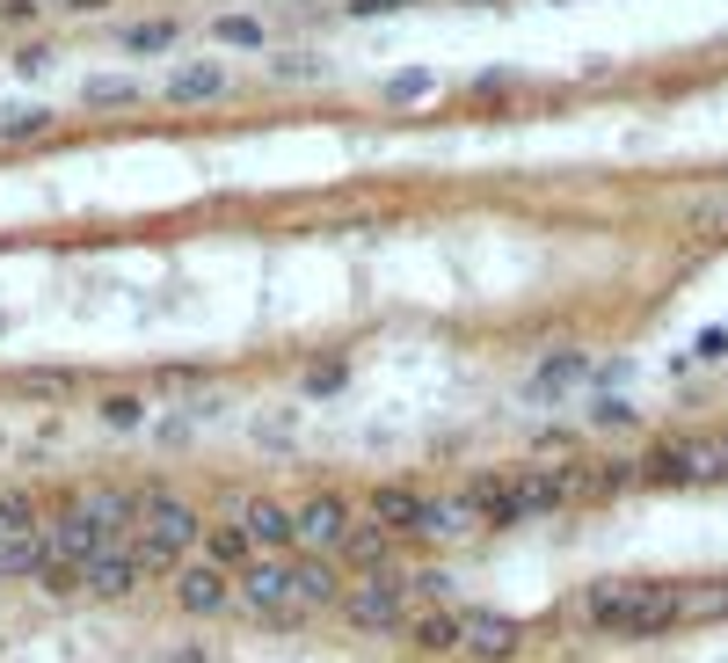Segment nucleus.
I'll return each instance as SVG.
<instances>
[{
	"instance_id": "f257e3e1",
	"label": "nucleus",
	"mask_w": 728,
	"mask_h": 663,
	"mask_svg": "<svg viewBox=\"0 0 728 663\" xmlns=\"http://www.w3.org/2000/svg\"><path fill=\"white\" fill-rule=\"evenodd\" d=\"M576 613L598 627V635H670L678 620L692 613H728V590L706 584V590H685V584H649V576H605L576 598Z\"/></svg>"
},
{
	"instance_id": "f03ea898",
	"label": "nucleus",
	"mask_w": 728,
	"mask_h": 663,
	"mask_svg": "<svg viewBox=\"0 0 728 663\" xmlns=\"http://www.w3.org/2000/svg\"><path fill=\"white\" fill-rule=\"evenodd\" d=\"M241 605H248L255 620L299 627L306 613H328V605H342L336 562H321V554H306V562H285V554H269V562L241 568Z\"/></svg>"
},
{
	"instance_id": "7ed1b4c3",
	"label": "nucleus",
	"mask_w": 728,
	"mask_h": 663,
	"mask_svg": "<svg viewBox=\"0 0 728 663\" xmlns=\"http://www.w3.org/2000/svg\"><path fill=\"white\" fill-rule=\"evenodd\" d=\"M197 540H204V517H197L183 496H146L139 533H131V554H139L146 576H175Z\"/></svg>"
},
{
	"instance_id": "20e7f679",
	"label": "nucleus",
	"mask_w": 728,
	"mask_h": 663,
	"mask_svg": "<svg viewBox=\"0 0 728 663\" xmlns=\"http://www.w3.org/2000/svg\"><path fill=\"white\" fill-rule=\"evenodd\" d=\"M409 598H415V590H409V576L379 568L372 584L342 590V605H336V613L350 620V627H364V635H409V620H415V605H409Z\"/></svg>"
},
{
	"instance_id": "39448f33",
	"label": "nucleus",
	"mask_w": 728,
	"mask_h": 663,
	"mask_svg": "<svg viewBox=\"0 0 728 663\" xmlns=\"http://www.w3.org/2000/svg\"><path fill=\"white\" fill-rule=\"evenodd\" d=\"M175 605L190 620H218V613H234L241 605V590H234V576L212 562H190V568H175Z\"/></svg>"
},
{
	"instance_id": "423d86ee",
	"label": "nucleus",
	"mask_w": 728,
	"mask_h": 663,
	"mask_svg": "<svg viewBox=\"0 0 728 663\" xmlns=\"http://www.w3.org/2000/svg\"><path fill=\"white\" fill-rule=\"evenodd\" d=\"M73 576H80V590H96V598H131L146 568H139V554H131V540H110L73 568Z\"/></svg>"
},
{
	"instance_id": "0eeeda50",
	"label": "nucleus",
	"mask_w": 728,
	"mask_h": 663,
	"mask_svg": "<svg viewBox=\"0 0 728 663\" xmlns=\"http://www.w3.org/2000/svg\"><path fill=\"white\" fill-rule=\"evenodd\" d=\"M525 649V627L503 613H460V656H481V663H510Z\"/></svg>"
},
{
	"instance_id": "6e6552de",
	"label": "nucleus",
	"mask_w": 728,
	"mask_h": 663,
	"mask_svg": "<svg viewBox=\"0 0 728 663\" xmlns=\"http://www.w3.org/2000/svg\"><path fill=\"white\" fill-rule=\"evenodd\" d=\"M241 533L263 547V554H291V547H299V511L277 503V496H248L241 503Z\"/></svg>"
},
{
	"instance_id": "1a4fd4ad",
	"label": "nucleus",
	"mask_w": 728,
	"mask_h": 663,
	"mask_svg": "<svg viewBox=\"0 0 728 663\" xmlns=\"http://www.w3.org/2000/svg\"><path fill=\"white\" fill-rule=\"evenodd\" d=\"M357 517H350V503L342 496H314L306 511H299V547H314V554H328L336 562V547H342V533H350Z\"/></svg>"
},
{
	"instance_id": "9d476101",
	"label": "nucleus",
	"mask_w": 728,
	"mask_h": 663,
	"mask_svg": "<svg viewBox=\"0 0 728 663\" xmlns=\"http://www.w3.org/2000/svg\"><path fill=\"white\" fill-rule=\"evenodd\" d=\"M474 525H481V503H474L466 489H452V496H423V533H430V540H466Z\"/></svg>"
},
{
	"instance_id": "9b49d317",
	"label": "nucleus",
	"mask_w": 728,
	"mask_h": 663,
	"mask_svg": "<svg viewBox=\"0 0 728 663\" xmlns=\"http://www.w3.org/2000/svg\"><path fill=\"white\" fill-rule=\"evenodd\" d=\"M161 96L168 102H218L226 96V66H218V59H190V66L161 74Z\"/></svg>"
},
{
	"instance_id": "f8f14e48",
	"label": "nucleus",
	"mask_w": 728,
	"mask_h": 663,
	"mask_svg": "<svg viewBox=\"0 0 728 663\" xmlns=\"http://www.w3.org/2000/svg\"><path fill=\"white\" fill-rule=\"evenodd\" d=\"M393 554V533L379 525V517H357L350 533H342V547H336V562H350V568H379Z\"/></svg>"
},
{
	"instance_id": "ddd939ff",
	"label": "nucleus",
	"mask_w": 728,
	"mask_h": 663,
	"mask_svg": "<svg viewBox=\"0 0 728 663\" xmlns=\"http://www.w3.org/2000/svg\"><path fill=\"white\" fill-rule=\"evenodd\" d=\"M372 517L387 525L393 540H401V533H423V496H415L409 481H401V489H379L372 496Z\"/></svg>"
},
{
	"instance_id": "4468645a",
	"label": "nucleus",
	"mask_w": 728,
	"mask_h": 663,
	"mask_svg": "<svg viewBox=\"0 0 728 663\" xmlns=\"http://www.w3.org/2000/svg\"><path fill=\"white\" fill-rule=\"evenodd\" d=\"M248 554H255V540L241 533V517H234V525H204V562L212 568L234 576V568H248Z\"/></svg>"
},
{
	"instance_id": "2eb2a0df",
	"label": "nucleus",
	"mask_w": 728,
	"mask_h": 663,
	"mask_svg": "<svg viewBox=\"0 0 728 663\" xmlns=\"http://www.w3.org/2000/svg\"><path fill=\"white\" fill-rule=\"evenodd\" d=\"M212 45L218 51H263L269 29L255 23V15H218V23H212Z\"/></svg>"
},
{
	"instance_id": "dca6fc26",
	"label": "nucleus",
	"mask_w": 728,
	"mask_h": 663,
	"mask_svg": "<svg viewBox=\"0 0 728 663\" xmlns=\"http://www.w3.org/2000/svg\"><path fill=\"white\" fill-rule=\"evenodd\" d=\"M409 635H415V649L444 656V649H460V613H423V620H409Z\"/></svg>"
},
{
	"instance_id": "f3484780",
	"label": "nucleus",
	"mask_w": 728,
	"mask_h": 663,
	"mask_svg": "<svg viewBox=\"0 0 728 663\" xmlns=\"http://www.w3.org/2000/svg\"><path fill=\"white\" fill-rule=\"evenodd\" d=\"M423 96H437V74H430V66H401V74L387 80V102H401V110H409V102H423Z\"/></svg>"
},
{
	"instance_id": "a211bd4d",
	"label": "nucleus",
	"mask_w": 728,
	"mask_h": 663,
	"mask_svg": "<svg viewBox=\"0 0 728 663\" xmlns=\"http://www.w3.org/2000/svg\"><path fill=\"white\" fill-rule=\"evenodd\" d=\"M175 37H183V29H175L168 15H161V23H131V29L117 37V45H124V51H168Z\"/></svg>"
},
{
	"instance_id": "6ab92c4d",
	"label": "nucleus",
	"mask_w": 728,
	"mask_h": 663,
	"mask_svg": "<svg viewBox=\"0 0 728 663\" xmlns=\"http://www.w3.org/2000/svg\"><path fill=\"white\" fill-rule=\"evenodd\" d=\"M51 110H8V117H0V139H8V147H15V139H45L51 132Z\"/></svg>"
},
{
	"instance_id": "aec40b11",
	"label": "nucleus",
	"mask_w": 728,
	"mask_h": 663,
	"mask_svg": "<svg viewBox=\"0 0 728 663\" xmlns=\"http://www.w3.org/2000/svg\"><path fill=\"white\" fill-rule=\"evenodd\" d=\"M80 96H88V102H96V110H102V102H131V96H139V80H117V74H96V80H88V88H80Z\"/></svg>"
},
{
	"instance_id": "412c9836",
	"label": "nucleus",
	"mask_w": 728,
	"mask_h": 663,
	"mask_svg": "<svg viewBox=\"0 0 728 663\" xmlns=\"http://www.w3.org/2000/svg\"><path fill=\"white\" fill-rule=\"evenodd\" d=\"M139 416H146V401H139V393H110V401H102V423H110V430H131Z\"/></svg>"
},
{
	"instance_id": "4be33fe9",
	"label": "nucleus",
	"mask_w": 728,
	"mask_h": 663,
	"mask_svg": "<svg viewBox=\"0 0 728 663\" xmlns=\"http://www.w3.org/2000/svg\"><path fill=\"white\" fill-rule=\"evenodd\" d=\"M15 66H23V74H45L51 51H45V45H23V51H15Z\"/></svg>"
},
{
	"instance_id": "5701e85b",
	"label": "nucleus",
	"mask_w": 728,
	"mask_h": 663,
	"mask_svg": "<svg viewBox=\"0 0 728 663\" xmlns=\"http://www.w3.org/2000/svg\"><path fill=\"white\" fill-rule=\"evenodd\" d=\"M314 393H328V387H342V365H314V379H306Z\"/></svg>"
},
{
	"instance_id": "b1692460",
	"label": "nucleus",
	"mask_w": 728,
	"mask_h": 663,
	"mask_svg": "<svg viewBox=\"0 0 728 663\" xmlns=\"http://www.w3.org/2000/svg\"><path fill=\"white\" fill-rule=\"evenodd\" d=\"M387 8H409V0H350V15H387Z\"/></svg>"
},
{
	"instance_id": "393cba45",
	"label": "nucleus",
	"mask_w": 728,
	"mask_h": 663,
	"mask_svg": "<svg viewBox=\"0 0 728 663\" xmlns=\"http://www.w3.org/2000/svg\"><path fill=\"white\" fill-rule=\"evenodd\" d=\"M66 8H110V0H66Z\"/></svg>"
},
{
	"instance_id": "a878e982",
	"label": "nucleus",
	"mask_w": 728,
	"mask_h": 663,
	"mask_svg": "<svg viewBox=\"0 0 728 663\" xmlns=\"http://www.w3.org/2000/svg\"><path fill=\"white\" fill-rule=\"evenodd\" d=\"M721 452H728V438H721Z\"/></svg>"
}]
</instances>
